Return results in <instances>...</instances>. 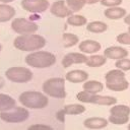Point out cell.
Here are the masks:
<instances>
[{"mask_svg": "<svg viewBox=\"0 0 130 130\" xmlns=\"http://www.w3.org/2000/svg\"><path fill=\"white\" fill-rule=\"evenodd\" d=\"M13 45L20 51H36L46 46V40L40 35L24 34L15 38Z\"/></svg>", "mask_w": 130, "mask_h": 130, "instance_id": "6da1fadb", "label": "cell"}, {"mask_svg": "<svg viewBox=\"0 0 130 130\" xmlns=\"http://www.w3.org/2000/svg\"><path fill=\"white\" fill-rule=\"evenodd\" d=\"M18 99L23 107L29 109H44L49 104L48 98L44 93L36 90L23 91Z\"/></svg>", "mask_w": 130, "mask_h": 130, "instance_id": "7a4b0ae2", "label": "cell"}, {"mask_svg": "<svg viewBox=\"0 0 130 130\" xmlns=\"http://www.w3.org/2000/svg\"><path fill=\"white\" fill-rule=\"evenodd\" d=\"M25 63L35 68H48L56 63V56L47 51H37L25 57Z\"/></svg>", "mask_w": 130, "mask_h": 130, "instance_id": "3957f363", "label": "cell"}, {"mask_svg": "<svg viewBox=\"0 0 130 130\" xmlns=\"http://www.w3.org/2000/svg\"><path fill=\"white\" fill-rule=\"evenodd\" d=\"M106 86L113 91H123L128 88L129 82L125 78V73L121 69H113L106 73Z\"/></svg>", "mask_w": 130, "mask_h": 130, "instance_id": "277c9868", "label": "cell"}, {"mask_svg": "<svg viewBox=\"0 0 130 130\" xmlns=\"http://www.w3.org/2000/svg\"><path fill=\"white\" fill-rule=\"evenodd\" d=\"M42 87H43V91L52 98L64 99L66 96L65 80L61 77H53L47 79L43 83Z\"/></svg>", "mask_w": 130, "mask_h": 130, "instance_id": "5b68a950", "label": "cell"}, {"mask_svg": "<svg viewBox=\"0 0 130 130\" xmlns=\"http://www.w3.org/2000/svg\"><path fill=\"white\" fill-rule=\"evenodd\" d=\"M76 99L81 103L96 104L103 106H113L117 104V99L111 95H99L96 93L88 92L86 90L80 91L76 94Z\"/></svg>", "mask_w": 130, "mask_h": 130, "instance_id": "8992f818", "label": "cell"}, {"mask_svg": "<svg viewBox=\"0 0 130 130\" xmlns=\"http://www.w3.org/2000/svg\"><path fill=\"white\" fill-rule=\"evenodd\" d=\"M29 113L25 108L14 107L8 111H3L0 113V119L7 123H19L27 120Z\"/></svg>", "mask_w": 130, "mask_h": 130, "instance_id": "52a82bcc", "label": "cell"}, {"mask_svg": "<svg viewBox=\"0 0 130 130\" xmlns=\"http://www.w3.org/2000/svg\"><path fill=\"white\" fill-rule=\"evenodd\" d=\"M5 76L10 81H13L16 83H24L29 81L32 78V72L26 67L14 66L6 70Z\"/></svg>", "mask_w": 130, "mask_h": 130, "instance_id": "ba28073f", "label": "cell"}, {"mask_svg": "<svg viewBox=\"0 0 130 130\" xmlns=\"http://www.w3.org/2000/svg\"><path fill=\"white\" fill-rule=\"evenodd\" d=\"M11 27L15 32L20 34V35L34 34L39 28L37 23H35L31 20H27L25 18H22V17L14 18L13 21L11 22Z\"/></svg>", "mask_w": 130, "mask_h": 130, "instance_id": "9c48e42d", "label": "cell"}, {"mask_svg": "<svg viewBox=\"0 0 130 130\" xmlns=\"http://www.w3.org/2000/svg\"><path fill=\"white\" fill-rule=\"evenodd\" d=\"M21 6L24 10L32 13H41L48 9L50 3L48 0H22Z\"/></svg>", "mask_w": 130, "mask_h": 130, "instance_id": "30bf717a", "label": "cell"}, {"mask_svg": "<svg viewBox=\"0 0 130 130\" xmlns=\"http://www.w3.org/2000/svg\"><path fill=\"white\" fill-rule=\"evenodd\" d=\"M50 11L53 15L57 16V17H60V18H63V17H68L69 15H71L73 12L72 10L66 6L65 4V1L63 0H58V1H55L52 5H51V8H50Z\"/></svg>", "mask_w": 130, "mask_h": 130, "instance_id": "8fae6325", "label": "cell"}, {"mask_svg": "<svg viewBox=\"0 0 130 130\" xmlns=\"http://www.w3.org/2000/svg\"><path fill=\"white\" fill-rule=\"evenodd\" d=\"M87 58L85 55L81 53H68L64 56L62 59V66L64 68H67L71 66L72 64H81L85 63L87 61Z\"/></svg>", "mask_w": 130, "mask_h": 130, "instance_id": "7c38bea8", "label": "cell"}, {"mask_svg": "<svg viewBox=\"0 0 130 130\" xmlns=\"http://www.w3.org/2000/svg\"><path fill=\"white\" fill-rule=\"evenodd\" d=\"M85 111V107L79 104L66 105L63 110L57 113V118L61 121H64V115H79Z\"/></svg>", "mask_w": 130, "mask_h": 130, "instance_id": "4fadbf2b", "label": "cell"}, {"mask_svg": "<svg viewBox=\"0 0 130 130\" xmlns=\"http://www.w3.org/2000/svg\"><path fill=\"white\" fill-rule=\"evenodd\" d=\"M104 56L106 58L109 59H122V58H126L128 56V51L126 49H124L123 47H118V46H112L107 48L104 51Z\"/></svg>", "mask_w": 130, "mask_h": 130, "instance_id": "5bb4252c", "label": "cell"}, {"mask_svg": "<svg viewBox=\"0 0 130 130\" xmlns=\"http://www.w3.org/2000/svg\"><path fill=\"white\" fill-rule=\"evenodd\" d=\"M66 80L72 83H79L83 82L88 78V73L83 70H72L66 73L65 75Z\"/></svg>", "mask_w": 130, "mask_h": 130, "instance_id": "9a60e30c", "label": "cell"}, {"mask_svg": "<svg viewBox=\"0 0 130 130\" xmlns=\"http://www.w3.org/2000/svg\"><path fill=\"white\" fill-rule=\"evenodd\" d=\"M83 125L86 128L89 129H102L107 127L108 125V120L105 118H100V117H92V118H87L84 120Z\"/></svg>", "mask_w": 130, "mask_h": 130, "instance_id": "2e32d148", "label": "cell"}, {"mask_svg": "<svg viewBox=\"0 0 130 130\" xmlns=\"http://www.w3.org/2000/svg\"><path fill=\"white\" fill-rule=\"evenodd\" d=\"M79 50L83 53L92 54L101 50V44L93 40H85L79 44Z\"/></svg>", "mask_w": 130, "mask_h": 130, "instance_id": "e0dca14e", "label": "cell"}, {"mask_svg": "<svg viewBox=\"0 0 130 130\" xmlns=\"http://www.w3.org/2000/svg\"><path fill=\"white\" fill-rule=\"evenodd\" d=\"M104 14L109 19H120L126 15V10L122 7L113 6V7H109L108 9H106Z\"/></svg>", "mask_w": 130, "mask_h": 130, "instance_id": "ac0fdd59", "label": "cell"}, {"mask_svg": "<svg viewBox=\"0 0 130 130\" xmlns=\"http://www.w3.org/2000/svg\"><path fill=\"white\" fill-rule=\"evenodd\" d=\"M15 15V9L6 4H0V22L10 20Z\"/></svg>", "mask_w": 130, "mask_h": 130, "instance_id": "d6986e66", "label": "cell"}, {"mask_svg": "<svg viewBox=\"0 0 130 130\" xmlns=\"http://www.w3.org/2000/svg\"><path fill=\"white\" fill-rule=\"evenodd\" d=\"M15 107V100L8 94L0 93V112L8 111Z\"/></svg>", "mask_w": 130, "mask_h": 130, "instance_id": "ffe728a7", "label": "cell"}, {"mask_svg": "<svg viewBox=\"0 0 130 130\" xmlns=\"http://www.w3.org/2000/svg\"><path fill=\"white\" fill-rule=\"evenodd\" d=\"M83 89L88 92L98 93L104 89V84L98 80H89L83 83Z\"/></svg>", "mask_w": 130, "mask_h": 130, "instance_id": "44dd1931", "label": "cell"}, {"mask_svg": "<svg viewBox=\"0 0 130 130\" xmlns=\"http://www.w3.org/2000/svg\"><path fill=\"white\" fill-rule=\"evenodd\" d=\"M108 28L107 23L103 22V21H91L86 25V29L90 32H94V34H100V32H104L106 31Z\"/></svg>", "mask_w": 130, "mask_h": 130, "instance_id": "7402d4cb", "label": "cell"}, {"mask_svg": "<svg viewBox=\"0 0 130 130\" xmlns=\"http://www.w3.org/2000/svg\"><path fill=\"white\" fill-rule=\"evenodd\" d=\"M107 62V58L102 55H93L87 58L85 62L88 67H101Z\"/></svg>", "mask_w": 130, "mask_h": 130, "instance_id": "603a6c76", "label": "cell"}, {"mask_svg": "<svg viewBox=\"0 0 130 130\" xmlns=\"http://www.w3.org/2000/svg\"><path fill=\"white\" fill-rule=\"evenodd\" d=\"M87 19L83 15H78V14H71L67 17V23L73 26H82L86 24Z\"/></svg>", "mask_w": 130, "mask_h": 130, "instance_id": "cb8c5ba5", "label": "cell"}, {"mask_svg": "<svg viewBox=\"0 0 130 130\" xmlns=\"http://www.w3.org/2000/svg\"><path fill=\"white\" fill-rule=\"evenodd\" d=\"M63 45L65 48H70L75 46L78 42H79V38L74 35V34H69V32H65L63 34Z\"/></svg>", "mask_w": 130, "mask_h": 130, "instance_id": "d4e9b609", "label": "cell"}, {"mask_svg": "<svg viewBox=\"0 0 130 130\" xmlns=\"http://www.w3.org/2000/svg\"><path fill=\"white\" fill-rule=\"evenodd\" d=\"M110 113L112 115H120V116H129L130 115V107L126 105H114L111 108Z\"/></svg>", "mask_w": 130, "mask_h": 130, "instance_id": "484cf974", "label": "cell"}, {"mask_svg": "<svg viewBox=\"0 0 130 130\" xmlns=\"http://www.w3.org/2000/svg\"><path fill=\"white\" fill-rule=\"evenodd\" d=\"M66 3L68 7L72 10V12L79 11L83 8V6L86 4L85 0H66Z\"/></svg>", "mask_w": 130, "mask_h": 130, "instance_id": "4316f807", "label": "cell"}, {"mask_svg": "<svg viewBox=\"0 0 130 130\" xmlns=\"http://www.w3.org/2000/svg\"><path fill=\"white\" fill-rule=\"evenodd\" d=\"M109 121L112 124L116 125H123L129 122V116H120V115H110Z\"/></svg>", "mask_w": 130, "mask_h": 130, "instance_id": "83f0119b", "label": "cell"}, {"mask_svg": "<svg viewBox=\"0 0 130 130\" xmlns=\"http://www.w3.org/2000/svg\"><path fill=\"white\" fill-rule=\"evenodd\" d=\"M115 66L123 71H128L130 70V59H126V58L118 59L115 63Z\"/></svg>", "mask_w": 130, "mask_h": 130, "instance_id": "f1b7e54d", "label": "cell"}, {"mask_svg": "<svg viewBox=\"0 0 130 130\" xmlns=\"http://www.w3.org/2000/svg\"><path fill=\"white\" fill-rule=\"evenodd\" d=\"M117 42L123 45H130V32H122L117 37Z\"/></svg>", "mask_w": 130, "mask_h": 130, "instance_id": "f546056e", "label": "cell"}, {"mask_svg": "<svg viewBox=\"0 0 130 130\" xmlns=\"http://www.w3.org/2000/svg\"><path fill=\"white\" fill-rule=\"evenodd\" d=\"M102 5L107 6V7H113V6H118L122 3V0H101L100 1Z\"/></svg>", "mask_w": 130, "mask_h": 130, "instance_id": "4dcf8cb0", "label": "cell"}, {"mask_svg": "<svg viewBox=\"0 0 130 130\" xmlns=\"http://www.w3.org/2000/svg\"><path fill=\"white\" fill-rule=\"evenodd\" d=\"M29 130H51L52 127L48 126V125H44V124H35L28 127Z\"/></svg>", "mask_w": 130, "mask_h": 130, "instance_id": "1f68e13d", "label": "cell"}, {"mask_svg": "<svg viewBox=\"0 0 130 130\" xmlns=\"http://www.w3.org/2000/svg\"><path fill=\"white\" fill-rule=\"evenodd\" d=\"M124 22L130 25V14H128L127 16H126V15L124 16Z\"/></svg>", "mask_w": 130, "mask_h": 130, "instance_id": "d6a6232c", "label": "cell"}, {"mask_svg": "<svg viewBox=\"0 0 130 130\" xmlns=\"http://www.w3.org/2000/svg\"><path fill=\"white\" fill-rule=\"evenodd\" d=\"M101 0H85V2L87 3V4H94V3H98V2H100Z\"/></svg>", "mask_w": 130, "mask_h": 130, "instance_id": "836d02e7", "label": "cell"}, {"mask_svg": "<svg viewBox=\"0 0 130 130\" xmlns=\"http://www.w3.org/2000/svg\"><path fill=\"white\" fill-rule=\"evenodd\" d=\"M4 84H5V82H4V79H3L2 77H0V88H2V87L4 86Z\"/></svg>", "mask_w": 130, "mask_h": 130, "instance_id": "e575fe53", "label": "cell"}, {"mask_svg": "<svg viewBox=\"0 0 130 130\" xmlns=\"http://www.w3.org/2000/svg\"><path fill=\"white\" fill-rule=\"evenodd\" d=\"M12 1H14V0H0V2H2V3H9Z\"/></svg>", "mask_w": 130, "mask_h": 130, "instance_id": "d590c367", "label": "cell"}, {"mask_svg": "<svg viewBox=\"0 0 130 130\" xmlns=\"http://www.w3.org/2000/svg\"><path fill=\"white\" fill-rule=\"evenodd\" d=\"M128 32H130V25L128 26Z\"/></svg>", "mask_w": 130, "mask_h": 130, "instance_id": "8d00e7d4", "label": "cell"}, {"mask_svg": "<svg viewBox=\"0 0 130 130\" xmlns=\"http://www.w3.org/2000/svg\"><path fill=\"white\" fill-rule=\"evenodd\" d=\"M128 129H129V130H130V124H129V125H128Z\"/></svg>", "mask_w": 130, "mask_h": 130, "instance_id": "74e56055", "label": "cell"}, {"mask_svg": "<svg viewBox=\"0 0 130 130\" xmlns=\"http://www.w3.org/2000/svg\"><path fill=\"white\" fill-rule=\"evenodd\" d=\"M1 49H2V46H1V44H0V51H1Z\"/></svg>", "mask_w": 130, "mask_h": 130, "instance_id": "f35d334b", "label": "cell"}]
</instances>
